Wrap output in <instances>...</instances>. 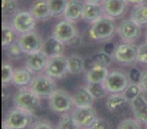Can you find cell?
Here are the masks:
<instances>
[{"label":"cell","mask_w":147,"mask_h":129,"mask_svg":"<svg viewBox=\"0 0 147 129\" xmlns=\"http://www.w3.org/2000/svg\"><path fill=\"white\" fill-rule=\"evenodd\" d=\"M15 107L25 110L29 113H36L40 109V97L35 94L30 88L21 87L13 97Z\"/></svg>","instance_id":"1"},{"label":"cell","mask_w":147,"mask_h":129,"mask_svg":"<svg viewBox=\"0 0 147 129\" xmlns=\"http://www.w3.org/2000/svg\"><path fill=\"white\" fill-rule=\"evenodd\" d=\"M116 24L114 18L109 16H102L92 23L90 28V36L95 41H106L114 35Z\"/></svg>","instance_id":"2"},{"label":"cell","mask_w":147,"mask_h":129,"mask_svg":"<svg viewBox=\"0 0 147 129\" xmlns=\"http://www.w3.org/2000/svg\"><path fill=\"white\" fill-rule=\"evenodd\" d=\"M3 123L10 129H25L34 123V114L15 107L6 115Z\"/></svg>","instance_id":"3"},{"label":"cell","mask_w":147,"mask_h":129,"mask_svg":"<svg viewBox=\"0 0 147 129\" xmlns=\"http://www.w3.org/2000/svg\"><path fill=\"white\" fill-rule=\"evenodd\" d=\"M29 88L37 94L39 97H49L57 90V84L55 82V79L51 77L45 75H37L36 77H33L31 81Z\"/></svg>","instance_id":"4"},{"label":"cell","mask_w":147,"mask_h":129,"mask_svg":"<svg viewBox=\"0 0 147 129\" xmlns=\"http://www.w3.org/2000/svg\"><path fill=\"white\" fill-rule=\"evenodd\" d=\"M35 22H36V19L32 15V13L30 11L23 10L17 11L15 13L14 16H12L10 24L17 32V34L21 35L34 30Z\"/></svg>","instance_id":"5"},{"label":"cell","mask_w":147,"mask_h":129,"mask_svg":"<svg viewBox=\"0 0 147 129\" xmlns=\"http://www.w3.org/2000/svg\"><path fill=\"white\" fill-rule=\"evenodd\" d=\"M49 100V105L51 111L59 114H65L71 109L74 105L73 97L67 91L57 89Z\"/></svg>","instance_id":"6"},{"label":"cell","mask_w":147,"mask_h":129,"mask_svg":"<svg viewBox=\"0 0 147 129\" xmlns=\"http://www.w3.org/2000/svg\"><path fill=\"white\" fill-rule=\"evenodd\" d=\"M130 79L126 74L120 71H112L109 73L105 80V86L109 93H123L128 85L130 84Z\"/></svg>","instance_id":"7"},{"label":"cell","mask_w":147,"mask_h":129,"mask_svg":"<svg viewBox=\"0 0 147 129\" xmlns=\"http://www.w3.org/2000/svg\"><path fill=\"white\" fill-rule=\"evenodd\" d=\"M45 74L53 79H61L69 73L67 57L63 55L49 57V63L45 69Z\"/></svg>","instance_id":"8"},{"label":"cell","mask_w":147,"mask_h":129,"mask_svg":"<svg viewBox=\"0 0 147 129\" xmlns=\"http://www.w3.org/2000/svg\"><path fill=\"white\" fill-rule=\"evenodd\" d=\"M138 47L131 43H123L116 47L113 57L118 63L123 65H130L137 61Z\"/></svg>","instance_id":"9"},{"label":"cell","mask_w":147,"mask_h":129,"mask_svg":"<svg viewBox=\"0 0 147 129\" xmlns=\"http://www.w3.org/2000/svg\"><path fill=\"white\" fill-rule=\"evenodd\" d=\"M77 35H78V30L74 25V22L67 20V19L59 21L53 27V36H55V38H57L63 43H71V41Z\"/></svg>","instance_id":"10"},{"label":"cell","mask_w":147,"mask_h":129,"mask_svg":"<svg viewBox=\"0 0 147 129\" xmlns=\"http://www.w3.org/2000/svg\"><path fill=\"white\" fill-rule=\"evenodd\" d=\"M18 41L24 53H26V55H30V53L41 51L43 49V45H45V41H43L42 37L34 30L21 34L18 38Z\"/></svg>","instance_id":"11"},{"label":"cell","mask_w":147,"mask_h":129,"mask_svg":"<svg viewBox=\"0 0 147 129\" xmlns=\"http://www.w3.org/2000/svg\"><path fill=\"white\" fill-rule=\"evenodd\" d=\"M120 38L125 43H132L136 41L141 33V26L132 19H124L121 21L117 28Z\"/></svg>","instance_id":"12"},{"label":"cell","mask_w":147,"mask_h":129,"mask_svg":"<svg viewBox=\"0 0 147 129\" xmlns=\"http://www.w3.org/2000/svg\"><path fill=\"white\" fill-rule=\"evenodd\" d=\"M49 59V57L47 53L43 49H41L36 53L27 55L25 59V68L30 71L32 74H38L45 71Z\"/></svg>","instance_id":"13"},{"label":"cell","mask_w":147,"mask_h":129,"mask_svg":"<svg viewBox=\"0 0 147 129\" xmlns=\"http://www.w3.org/2000/svg\"><path fill=\"white\" fill-rule=\"evenodd\" d=\"M73 117L80 127H91V125L95 122L97 117L96 110L92 106L85 107H76V109L73 111Z\"/></svg>","instance_id":"14"},{"label":"cell","mask_w":147,"mask_h":129,"mask_svg":"<svg viewBox=\"0 0 147 129\" xmlns=\"http://www.w3.org/2000/svg\"><path fill=\"white\" fill-rule=\"evenodd\" d=\"M106 16L112 18L121 17L127 10V0H103L101 3Z\"/></svg>","instance_id":"15"},{"label":"cell","mask_w":147,"mask_h":129,"mask_svg":"<svg viewBox=\"0 0 147 129\" xmlns=\"http://www.w3.org/2000/svg\"><path fill=\"white\" fill-rule=\"evenodd\" d=\"M130 101L124 96L123 93H113L108 97L106 107L110 112L114 114L123 113L129 106Z\"/></svg>","instance_id":"16"},{"label":"cell","mask_w":147,"mask_h":129,"mask_svg":"<svg viewBox=\"0 0 147 129\" xmlns=\"http://www.w3.org/2000/svg\"><path fill=\"white\" fill-rule=\"evenodd\" d=\"M130 106L135 118L139 122L147 124V99L140 94L131 101Z\"/></svg>","instance_id":"17"},{"label":"cell","mask_w":147,"mask_h":129,"mask_svg":"<svg viewBox=\"0 0 147 129\" xmlns=\"http://www.w3.org/2000/svg\"><path fill=\"white\" fill-rule=\"evenodd\" d=\"M84 3L81 0H69L67 8L65 10L63 16L65 19L71 22H76L83 16V9H84Z\"/></svg>","instance_id":"18"},{"label":"cell","mask_w":147,"mask_h":129,"mask_svg":"<svg viewBox=\"0 0 147 129\" xmlns=\"http://www.w3.org/2000/svg\"><path fill=\"white\" fill-rule=\"evenodd\" d=\"M74 105L76 107L92 106L95 101V97L92 95L88 87H79L71 95Z\"/></svg>","instance_id":"19"},{"label":"cell","mask_w":147,"mask_h":129,"mask_svg":"<svg viewBox=\"0 0 147 129\" xmlns=\"http://www.w3.org/2000/svg\"><path fill=\"white\" fill-rule=\"evenodd\" d=\"M104 10L101 5V3H84V9H83V16L82 19H84L87 22H95L104 16Z\"/></svg>","instance_id":"20"},{"label":"cell","mask_w":147,"mask_h":129,"mask_svg":"<svg viewBox=\"0 0 147 129\" xmlns=\"http://www.w3.org/2000/svg\"><path fill=\"white\" fill-rule=\"evenodd\" d=\"M30 12L36 20H47L51 17L47 0H35L30 6Z\"/></svg>","instance_id":"21"},{"label":"cell","mask_w":147,"mask_h":129,"mask_svg":"<svg viewBox=\"0 0 147 129\" xmlns=\"http://www.w3.org/2000/svg\"><path fill=\"white\" fill-rule=\"evenodd\" d=\"M108 75L109 71L107 67L95 63L88 70L86 74V79L88 83H102L105 82Z\"/></svg>","instance_id":"22"},{"label":"cell","mask_w":147,"mask_h":129,"mask_svg":"<svg viewBox=\"0 0 147 129\" xmlns=\"http://www.w3.org/2000/svg\"><path fill=\"white\" fill-rule=\"evenodd\" d=\"M42 49L47 53L49 57L61 55H63V51H65V43L51 35L45 41Z\"/></svg>","instance_id":"23"},{"label":"cell","mask_w":147,"mask_h":129,"mask_svg":"<svg viewBox=\"0 0 147 129\" xmlns=\"http://www.w3.org/2000/svg\"><path fill=\"white\" fill-rule=\"evenodd\" d=\"M32 73L26 68H18L14 70V74L12 77V84L16 87H26L30 85L32 81Z\"/></svg>","instance_id":"24"},{"label":"cell","mask_w":147,"mask_h":129,"mask_svg":"<svg viewBox=\"0 0 147 129\" xmlns=\"http://www.w3.org/2000/svg\"><path fill=\"white\" fill-rule=\"evenodd\" d=\"M67 66L69 74H81L85 71V61L81 55L74 53L67 57Z\"/></svg>","instance_id":"25"},{"label":"cell","mask_w":147,"mask_h":129,"mask_svg":"<svg viewBox=\"0 0 147 129\" xmlns=\"http://www.w3.org/2000/svg\"><path fill=\"white\" fill-rule=\"evenodd\" d=\"M131 19L140 26L147 25V4L142 3L135 5L131 11Z\"/></svg>","instance_id":"26"},{"label":"cell","mask_w":147,"mask_h":129,"mask_svg":"<svg viewBox=\"0 0 147 129\" xmlns=\"http://www.w3.org/2000/svg\"><path fill=\"white\" fill-rule=\"evenodd\" d=\"M17 32L14 30L11 24H8L5 21L2 23V45L3 47H8L12 43L16 41Z\"/></svg>","instance_id":"27"},{"label":"cell","mask_w":147,"mask_h":129,"mask_svg":"<svg viewBox=\"0 0 147 129\" xmlns=\"http://www.w3.org/2000/svg\"><path fill=\"white\" fill-rule=\"evenodd\" d=\"M51 17H59L63 15L69 0H47Z\"/></svg>","instance_id":"28"},{"label":"cell","mask_w":147,"mask_h":129,"mask_svg":"<svg viewBox=\"0 0 147 129\" xmlns=\"http://www.w3.org/2000/svg\"><path fill=\"white\" fill-rule=\"evenodd\" d=\"M4 49L6 55L11 59H19L24 55V51H23L18 39L15 41L14 43H12L11 45H9L8 47H4Z\"/></svg>","instance_id":"29"},{"label":"cell","mask_w":147,"mask_h":129,"mask_svg":"<svg viewBox=\"0 0 147 129\" xmlns=\"http://www.w3.org/2000/svg\"><path fill=\"white\" fill-rule=\"evenodd\" d=\"M78 123L75 121L73 115H69L67 113L63 115L59 119V123L55 129H80Z\"/></svg>","instance_id":"30"},{"label":"cell","mask_w":147,"mask_h":129,"mask_svg":"<svg viewBox=\"0 0 147 129\" xmlns=\"http://www.w3.org/2000/svg\"><path fill=\"white\" fill-rule=\"evenodd\" d=\"M88 89L90 90V92L92 93V95L95 97V99H101L103 97H105L108 93L105 83H88L87 85Z\"/></svg>","instance_id":"31"},{"label":"cell","mask_w":147,"mask_h":129,"mask_svg":"<svg viewBox=\"0 0 147 129\" xmlns=\"http://www.w3.org/2000/svg\"><path fill=\"white\" fill-rule=\"evenodd\" d=\"M112 63V55L110 53H106V51H99L98 53L93 57L92 59V63L93 65H101V66H104V67H108L111 65Z\"/></svg>","instance_id":"32"},{"label":"cell","mask_w":147,"mask_h":129,"mask_svg":"<svg viewBox=\"0 0 147 129\" xmlns=\"http://www.w3.org/2000/svg\"><path fill=\"white\" fill-rule=\"evenodd\" d=\"M16 0H2V14L3 17L14 16L17 12Z\"/></svg>","instance_id":"33"},{"label":"cell","mask_w":147,"mask_h":129,"mask_svg":"<svg viewBox=\"0 0 147 129\" xmlns=\"http://www.w3.org/2000/svg\"><path fill=\"white\" fill-rule=\"evenodd\" d=\"M141 92H142V89H141L140 85L137 84V83H130V84L128 85V87L126 88V90L123 92V94H124V96L131 102V101L134 100L138 95H140Z\"/></svg>","instance_id":"34"},{"label":"cell","mask_w":147,"mask_h":129,"mask_svg":"<svg viewBox=\"0 0 147 129\" xmlns=\"http://www.w3.org/2000/svg\"><path fill=\"white\" fill-rule=\"evenodd\" d=\"M14 74V70L11 67V65L7 63H3L2 65V85L5 87L7 84L12 81V77Z\"/></svg>","instance_id":"35"},{"label":"cell","mask_w":147,"mask_h":129,"mask_svg":"<svg viewBox=\"0 0 147 129\" xmlns=\"http://www.w3.org/2000/svg\"><path fill=\"white\" fill-rule=\"evenodd\" d=\"M117 129H141V126L136 118H126L119 123Z\"/></svg>","instance_id":"36"},{"label":"cell","mask_w":147,"mask_h":129,"mask_svg":"<svg viewBox=\"0 0 147 129\" xmlns=\"http://www.w3.org/2000/svg\"><path fill=\"white\" fill-rule=\"evenodd\" d=\"M137 61L141 63H147V43H142L138 47Z\"/></svg>","instance_id":"37"},{"label":"cell","mask_w":147,"mask_h":129,"mask_svg":"<svg viewBox=\"0 0 147 129\" xmlns=\"http://www.w3.org/2000/svg\"><path fill=\"white\" fill-rule=\"evenodd\" d=\"M91 129H111L110 123L103 118H97L95 122L91 125Z\"/></svg>","instance_id":"38"},{"label":"cell","mask_w":147,"mask_h":129,"mask_svg":"<svg viewBox=\"0 0 147 129\" xmlns=\"http://www.w3.org/2000/svg\"><path fill=\"white\" fill-rule=\"evenodd\" d=\"M141 75H142V72H141L138 68H136V67H133V68H131V70L129 71L128 77L132 83H137V82H139V80H140Z\"/></svg>","instance_id":"39"},{"label":"cell","mask_w":147,"mask_h":129,"mask_svg":"<svg viewBox=\"0 0 147 129\" xmlns=\"http://www.w3.org/2000/svg\"><path fill=\"white\" fill-rule=\"evenodd\" d=\"M31 129H55L51 126V123H49L47 121L45 120H40V121H36L31 125Z\"/></svg>","instance_id":"40"},{"label":"cell","mask_w":147,"mask_h":129,"mask_svg":"<svg viewBox=\"0 0 147 129\" xmlns=\"http://www.w3.org/2000/svg\"><path fill=\"white\" fill-rule=\"evenodd\" d=\"M138 84L140 85L141 89H142V92L147 93V70L142 72V75H141V78L139 80Z\"/></svg>","instance_id":"41"},{"label":"cell","mask_w":147,"mask_h":129,"mask_svg":"<svg viewBox=\"0 0 147 129\" xmlns=\"http://www.w3.org/2000/svg\"><path fill=\"white\" fill-rule=\"evenodd\" d=\"M127 2L131 3V4H134V5H138V4H142V3H144L145 0H127Z\"/></svg>","instance_id":"42"},{"label":"cell","mask_w":147,"mask_h":129,"mask_svg":"<svg viewBox=\"0 0 147 129\" xmlns=\"http://www.w3.org/2000/svg\"><path fill=\"white\" fill-rule=\"evenodd\" d=\"M103 0H84V2H87V3H96V4H98V3H102Z\"/></svg>","instance_id":"43"},{"label":"cell","mask_w":147,"mask_h":129,"mask_svg":"<svg viewBox=\"0 0 147 129\" xmlns=\"http://www.w3.org/2000/svg\"><path fill=\"white\" fill-rule=\"evenodd\" d=\"M2 129H10V128H9V127L7 126V125L5 124V123L2 122Z\"/></svg>","instance_id":"44"},{"label":"cell","mask_w":147,"mask_h":129,"mask_svg":"<svg viewBox=\"0 0 147 129\" xmlns=\"http://www.w3.org/2000/svg\"><path fill=\"white\" fill-rule=\"evenodd\" d=\"M145 41H146V43H147V28H146V30H145Z\"/></svg>","instance_id":"45"},{"label":"cell","mask_w":147,"mask_h":129,"mask_svg":"<svg viewBox=\"0 0 147 129\" xmlns=\"http://www.w3.org/2000/svg\"><path fill=\"white\" fill-rule=\"evenodd\" d=\"M85 129H91L90 127H87V128H85Z\"/></svg>","instance_id":"46"}]
</instances>
